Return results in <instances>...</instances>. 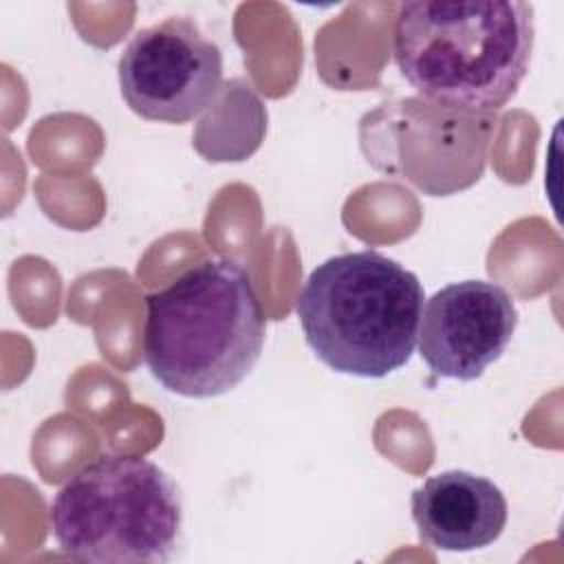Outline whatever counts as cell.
Returning <instances> with one entry per match:
<instances>
[{"mask_svg": "<svg viewBox=\"0 0 564 564\" xmlns=\"http://www.w3.org/2000/svg\"><path fill=\"white\" fill-rule=\"evenodd\" d=\"M267 317L245 267L207 258L145 295L143 359L167 390L212 399L258 364Z\"/></svg>", "mask_w": 564, "mask_h": 564, "instance_id": "7a4b0ae2", "label": "cell"}, {"mask_svg": "<svg viewBox=\"0 0 564 564\" xmlns=\"http://www.w3.org/2000/svg\"><path fill=\"white\" fill-rule=\"evenodd\" d=\"M423 300L416 273L364 249L317 264L295 300V313L322 364L339 375L381 379L410 361Z\"/></svg>", "mask_w": 564, "mask_h": 564, "instance_id": "3957f363", "label": "cell"}, {"mask_svg": "<svg viewBox=\"0 0 564 564\" xmlns=\"http://www.w3.org/2000/svg\"><path fill=\"white\" fill-rule=\"evenodd\" d=\"M48 527L57 546L93 564H163L183 533L174 478L141 456L101 454L55 494Z\"/></svg>", "mask_w": 564, "mask_h": 564, "instance_id": "277c9868", "label": "cell"}, {"mask_svg": "<svg viewBox=\"0 0 564 564\" xmlns=\"http://www.w3.org/2000/svg\"><path fill=\"white\" fill-rule=\"evenodd\" d=\"M117 70L121 97L134 115L181 126L216 101L223 53L192 18L172 15L137 31Z\"/></svg>", "mask_w": 564, "mask_h": 564, "instance_id": "5b68a950", "label": "cell"}, {"mask_svg": "<svg viewBox=\"0 0 564 564\" xmlns=\"http://www.w3.org/2000/svg\"><path fill=\"white\" fill-rule=\"evenodd\" d=\"M535 42L522 0H416L394 15V62L432 106L465 117L505 108L527 77Z\"/></svg>", "mask_w": 564, "mask_h": 564, "instance_id": "6da1fadb", "label": "cell"}, {"mask_svg": "<svg viewBox=\"0 0 564 564\" xmlns=\"http://www.w3.org/2000/svg\"><path fill=\"white\" fill-rule=\"evenodd\" d=\"M516 326L518 308L500 284L454 282L425 302L419 355L436 377L474 381L502 357Z\"/></svg>", "mask_w": 564, "mask_h": 564, "instance_id": "8992f818", "label": "cell"}, {"mask_svg": "<svg viewBox=\"0 0 564 564\" xmlns=\"http://www.w3.org/2000/svg\"><path fill=\"white\" fill-rule=\"evenodd\" d=\"M410 509L423 542L438 551H476L494 544L509 518L500 487L478 474L452 469L412 491Z\"/></svg>", "mask_w": 564, "mask_h": 564, "instance_id": "52a82bcc", "label": "cell"}]
</instances>
